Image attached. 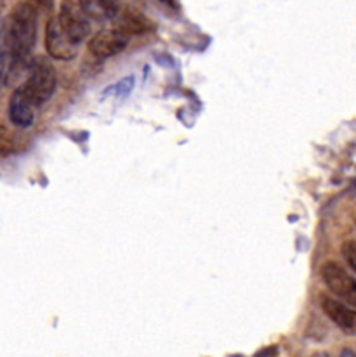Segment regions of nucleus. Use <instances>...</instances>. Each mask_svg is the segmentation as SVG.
Returning a JSON list of instances; mask_svg holds the SVG:
<instances>
[{"mask_svg": "<svg viewBox=\"0 0 356 357\" xmlns=\"http://www.w3.org/2000/svg\"><path fill=\"white\" fill-rule=\"evenodd\" d=\"M37 42V9L31 3H20L10 13L0 31V44L6 49L9 58L6 84H10L13 78L21 70L30 66V54Z\"/></svg>", "mask_w": 356, "mask_h": 357, "instance_id": "nucleus-1", "label": "nucleus"}, {"mask_svg": "<svg viewBox=\"0 0 356 357\" xmlns=\"http://www.w3.org/2000/svg\"><path fill=\"white\" fill-rule=\"evenodd\" d=\"M30 73L28 78L16 89L21 98L31 106V108H40L42 105L52 98L56 91V71L54 68L44 59H38V63H31L28 66Z\"/></svg>", "mask_w": 356, "mask_h": 357, "instance_id": "nucleus-2", "label": "nucleus"}, {"mask_svg": "<svg viewBox=\"0 0 356 357\" xmlns=\"http://www.w3.org/2000/svg\"><path fill=\"white\" fill-rule=\"evenodd\" d=\"M322 280L327 284L332 294L343 298L341 302L348 303V305H355L356 303V280L353 274L348 273L341 264L337 262H327L322 267Z\"/></svg>", "mask_w": 356, "mask_h": 357, "instance_id": "nucleus-3", "label": "nucleus"}, {"mask_svg": "<svg viewBox=\"0 0 356 357\" xmlns=\"http://www.w3.org/2000/svg\"><path fill=\"white\" fill-rule=\"evenodd\" d=\"M131 42V35L120 30L119 26L105 28V30L98 31L94 37L89 40V51L94 54L96 58L106 59L112 56L119 54V52L126 51V47Z\"/></svg>", "mask_w": 356, "mask_h": 357, "instance_id": "nucleus-4", "label": "nucleus"}, {"mask_svg": "<svg viewBox=\"0 0 356 357\" xmlns=\"http://www.w3.org/2000/svg\"><path fill=\"white\" fill-rule=\"evenodd\" d=\"M58 20L59 28L65 31L70 37V40H73L75 44L80 45V42L91 33V21L85 17V14L82 13L80 6L77 2H65L61 6V10L56 16Z\"/></svg>", "mask_w": 356, "mask_h": 357, "instance_id": "nucleus-5", "label": "nucleus"}, {"mask_svg": "<svg viewBox=\"0 0 356 357\" xmlns=\"http://www.w3.org/2000/svg\"><path fill=\"white\" fill-rule=\"evenodd\" d=\"M45 49L49 56L59 61L73 59L78 52V45L73 40H70L68 35L59 28L58 20L51 17L45 26Z\"/></svg>", "mask_w": 356, "mask_h": 357, "instance_id": "nucleus-6", "label": "nucleus"}, {"mask_svg": "<svg viewBox=\"0 0 356 357\" xmlns=\"http://www.w3.org/2000/svg\"><path fill=\"white\" fill-rule=\"evenodd\" d=\"M322 309L325 312V316L330 317L341 330L348 331V333H353L356 323V312L353 307H350L348 303L341 302L337 298L323 297Z\"/></svg>", "mask_w": 356, "mask_h": 357, "instance_id": "nucleus-7", "label": "nucleus"}, {"mask_svg": "<svg viewBox=\"0 0 356 357\" xmlns=\"http://www.w3.org/2000/svg\"><path fill=\"white\" fill-rule=\"evenodd\" d=\"M9 119L13 125H16L21 130L31 127V123L35 121V109L21 98L17 91H14L9 99Z\"/></svg>", "mask_w": 356, "mask_h": 357, "instance_id": "nucleus-8", "label": "nucleus"}, {"mask_svg": "<svg viewBox=\"0 0 356 357\" xmlns=\"http://www.w3.org/2000/svg\"><path fill=\"white\" fill-rule=\"evenodd\" d=\"M82 13L85 14L89 21H112L119 16L120 7L117 2H101V0H94V2H78Z\"/></svg>", "mask_w": 356, "mask_h": 357, "instance_id": "nucleus-9", "label": "nucleus"}, {"mask_svg": "<svg viewBox=\"0 0 356 357\" xmlns=\"http://www.w3.org/2000/svg\"><path fill=\"white\" fill-rule=\"evenodd\" d=\"M115 26H119L120 30H124L127 35H131V37H133V35L142 33V31L148 30L149 23L146 17L141 16V14L126 13L119 21H117Z\"/></svg>", "mask_w": 356, "mask_h": 357, "instance_id": "nucleus-10", "label": "nucleus"}, {"mask_svg": "<svg viewBox=\"0 0 356 357\" xmlns=\"http://www.w3.org/2000/svg\"><path fill=\"white\" fill-rule=\"evenodd\" d=\"M21 139L6 125H0V156H9L21 149Z\"/></svg>", "mask_w": 356, "mask_h": 357, "instance_id": "nucleus-11", "label": "nucleus"}, {"mask_svg": "<svg viewBox=\"0 0 356 357\" xmlns=\"http://www.w3.org/2000/svg\"><path fill=\"white\" fill-rule=\"evenodd\" d=\"M341 252H343V257L344 260H346L348 267H350L351 271H356V245L353 239H350V241H346L343 245V248H341Z\"/></svg>", "mask_w": 356, "mask_h": 357, "instance_id": "nucleus-12", "label": "nucleus"}, {"mask_svg": "<svg viewBox=\"0 0 356 357\" xmlns=\"http://www.w3.org/2000/svg\"><path fill=\"white\" fill-rule=\"evenodd\" d=\"M7 70H9V58H7L6 49L0 44V87H2V84H6Z\"/></svg>", "mask_w": 356, "mask_h": 357, "instance_id": "nucleus-13", "label": "nucleus"}, {"mask_svg": "<svg viewBox=\"0 0 356 357\" xmlns=\"http://www.w3.org/2000/svg\"><path fill=\"white\" fill-rule=\"evenodd\" d=\"M133 87H134V78L133 77L124 78V80L119 84V94L127 96L131 91H133Z\"/></svg>", "mask_w": 356, "mask_h": 357, "instance_id": "nucleus-14", "label": "nucleus"}, {"mask_svg": "<svg viewBox=\"0 0 356 357\" xmlns=\"http://www.w3.org/2000/svg\"><path fill=\"white\" fill-rule=\"evenodd\" d=\"M341 357H355L353 351H350V349H346V351L341 352Z\"/></svg>", "mask_w": 356, "mask_h": 357, "instance_id": "nucleus-15", "label": "nucleus"}, {"mask_svg": "<svg viewBox=\"0 0 356 357\" xmlns=\"http://www.w3.org/2000/svg\"><path fill=\"white\" fill-rule=\"evenodd\" d=\"M313 357H329V356L323 354V352H320V354H316V356H313Z\"/></svg>", "mask_w": 356, "mask_h": 357, "instance_id": "nucleus-16", "label": "nucleus"}, {"mask_svg": "<svg viewBox=\"0 0 356 357\" xmlns=\"http://www.w3.org/2000/svg\"><path fill=\"white\" fill-rule=\"evenodd\" d=\"M2 10H3V2H0V16H2Z\"/></svg>", "mask_w": 356, "mask_h": 357, "instance_id": "nucleus-17", "label": "nucleus"}]
</instances>
